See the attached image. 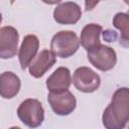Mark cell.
Segmentation results:
<instances>
[{"label":"cell","mask_w":129,"mask_h":129,"mask_svg":"<svg viewBox=\"0 0 129 129\" xmlns=\"http://www.w3.org/2000/svg\"><path fill=\"white\" fill-rule=\"evenodd\" d=\"M82 17L81 7L76 2H59L53 10V19L62 25L76 24Z\"/></svg>","instance_id":"8"},{"label":"cell","mask_w":129,"mask_h":129,"mask_svg":"<svg viewBox=\"0 0 129 129\" xmlns=\"http://www.w3.org/2000/svg\"><path fill=\"white\" fill-rule=\"evenodd\" d=\"M47 101L52 111L58 116H68L77 107L76 97L69 90L61 93H48Z\"/></svg>","instance_id":"6"},{"label":"cell","mask_w":129,"mask_h":129,"mask_svg":"<svg viewBox=\"0 0 129 129\" xmlns=\"http://www.w3.org/2000/svg\"><path fill=\"white\" fill-rule=\"evenodd\" d=\"M103 33V37L106 41L111 42L114 41L117 38V34L115 33V31H110V30H106V31H102Z\"/></svg>","instance_id":"15"},{"label":"cell","mask_w":129,"mask_h":129,"mask_svg":"<svg viewBox=\"0 0 129 129\" xmlns=\"http://www.w3.org/2000/svg\"><path fill=\"white\" fill-rule=\"evenodd\" d=\"M1 22H2V14L0 13V24H1Z\"/></svg>","instance_id":"17"},{"label":"cell","mask_w":129,"mask_h":129,"mask_svg":"<svg viewBox=\"0 0 129 129\" xmlns=\"http://www.w3.org/2000/svg\"><path fill=\"white\" fill-rule=\"evenodd\" d=\"M72 84L71 72L66 67L57 68L46 80V88L49 93H61L68 91Z\"/></svg>","instance_id":"10"},{"label":"cell","mask_w":129,"mask_h":129,"mask_svg":"<svg viewBox=\"0 0 129 129\" xmlns=\"http://www.w3.org/2000/svg\"><path fill=\"white\" fill-rule=\"evenodd\" d=\"M19 34L13 26L0 28V58L8 59L16 55L18 50Z\"/></svg>","instance_id":"7"},{"label":"cell","mask_w":129,"mask_h":129,"mask_svg":"<svg viewBox=\"0 0 129 129\" xmlns=\"http://www.w3.org/2000/svg\"><path fill=\"white\" fill-rule=\"evenodd\" d=\"M88 60L97 70L107 72L112 70L117 62L116 51L105 44H99L87 51Z\"/></svg>","instance_id":"4"},{"label":"cell","mask_w":129,"mask_h":129,"mask_svg":"<svg viewBox=\"0 0 129 129\" xmlns=\"http://www.w3.org/2000/svg\"><path fill=\"white\" fill-rule=\"evenodd\" d=\"M80 47V40L76 32L72 30H61L56 32L50 41L51 52L61 58H67L75 54Z\"/></svg>","instance_id":"2"},{"label":"cell","mask_w":129,"mask_h":129,"mask_svg":"<svg viewBox=\"0 0 129 129\" xmlns=\"http://www.w3.org/2000/svg\"><path fill=\"white\" fill-rule=\"evenodd\" d=\"M38 48H39V40L36 35L28 34L24 36L18 52V58L21 70L24 71L28 67V64L37 54Z\"/></svg>","instance_id":"11"},{"label":"cell","mask_w":129,"mask_h":129,"mask_svg":"<svg viewBox=\"0 0 129 129\" xmlns=\"http://www.w3.org/2000/svg\"><path fill=\"white\" fill-rule=\"evenodd\" d=\"M113 25L120 30V43L127 47L129 43V30H128V25H129V16L127 13L124 12H119L117 13L114 18H113Z\"/></svg>","instance_id":"14"},{"label":"cell","mask_w":129,"mask_h":129,"mask_svg":"<svg viewBox=\"0 0 129 129\" xmlns=\"http://www.w3.org/2000/svg\"><path fill=\"white\" fill-rule=\"evenodd\" d=\"M8 129H21V128L20 127H16V126H12V127H10Z\"/></svg>","instance_id":"16"},{"label":"cell","mask_w":129,"mask_h":129,"mask_svg":"<svg viewBox=\"0 0 129 129\" xmlns=\"http://www.w3.org/2000/svg\"><path fill=\"white\" fill-rule=\"evenodd\" d=\"M19 77L12 72H4L0 75V96L4 99L14 98L20 91Z\"/></svg>","instance_id":"12"},{"label":"cell","mask_w":129,"mask_h":129,"mask_svg":"<svg viewBox=\"0 0 129 129\" xmlns=\"http://www.w3.org/2000/svg\"><path fill=\"white\" fill-rule=\"evenodd\" d=\"M56 62L55 55L48 49H42L28 64V71L33 78H41L54 63Z\"/></svg>","instance_id":"9"},{"label":"cell","mask_w":129,"mask_h":129,"mask_svg":"<svg viewBox=\"0 0 129 129\" xmlns=\"http://www.w3.org/2000/svg\"><path fill=\"white\" fill-rule=\"evenodd\" d=\"M103 31V27L96 23H89L87 24L81 32L80 43L81 45L88 51L95 46L101 44L100 36Z\"/></svg>","instance_id":"13"},{"label":"cell","mask_w":129,"mask_h":129,"mask_svg":"<svg viewBox=\"0 0 129 129\" xmlns=\"http://www.w3.org/2000/svg\"><path fill=\"white\" fill-rule=\"evenodd\" d=\"M129 121V93L123 87L115 91L111 103L103 112L102 122L106 129H124Z\"/></svg>","instance_id":"1"},{"label":"cell","mask_w":129,"mask_h":129,"mask_svg":"<svg viewBox=\"0 0 129 129\" xmlns=\"http://www.w3.org/2000/svg\"><path fill=\"white\" fill-rule=\"evenodd\" d=\"M73 84L76 89L83 93H93L101 85L100 76L88 67L78 68L73 76Z\"/></svg>","instance_id":"5"},{"label":"cell","mask_w":129,"mask_h":129,"mask_svg":"<svg viewBox=\"0 0 129 129\" xmlns=\"http://www.w3.org/2000/svg\"><path fill=\"white\" fill-rule=\"evenodd\" d=\"M20 121L29 128H37L44 120V109L37 99H26L20 103L17 109Z\"/></svg>","instance_id":"3"}]
</instances>
